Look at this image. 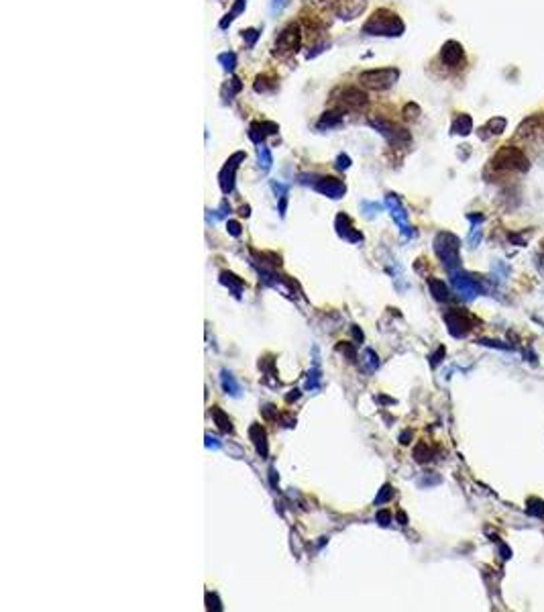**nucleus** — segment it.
<instances>
[{
  "mask_svg": "<svg viewBox=\"0 0 544 612\" xmlns=\"http://www.w3.org/2000/svg\"><path fill=\"white\" fill-rule=\"evenodd\" d=\"M363 31L367 35H385V37H397L403 33V23L397 19V15L381 9L377 11L365 25Z\"/></svg>",
  "mask_w": 544,
  "mask_h": 612,
  "instance_id": "1",
  "label": "nucleus"
},
{
  "mask_svg": "<svg viewBox=\"0 0 544 612\" xmlns=\"http://www.w3.org/2000/svg\"><path fill=\"white\" fill-rule=\"evenodd\" d=\"M397 70L393 68H383V70H367L359 76V82L371 90H387L395 84L397 80Z\"/></svg>",
  "mask_w": 544,
  "mask_h": 612,
  "instance_id": "2",
  "label": "nucleus"
},
{
  "mask_svg": "<svg viewBox=\"0 0 544 612\" xmlns=\"http://www.w3.org/2000/svg\"><path fill=\"white\" fill-rule=\"evenodd\" d=\"M434 249L438 253V257L443 259V263L453 269L459 263V239L451 233H440L434 241Z\"/></svg>",
  "mask_w": 544,
  "mask_h": 612,
  "instance_id": "3",
  "label": "nucleus"
},
{
  "mask_svg": "<svg viewBox=\"0 0 544 612\" xmlns=\"http://www.w3.org/2000/svg\"><path fill=\"white\" fill-rule=\"evenodd\" d=\"M369 125L375 131H379L383 137H387L391 143H405V141H410V133H407L405 129H401V127H397V125H393V123H389V120L371 118Z\"/></svg>",
  "mask_w": 544,
  "mask_h": 612,
  "instance_id": "4",
  "label": "nucleus"
},
{
  "mask_svg": "<svg viewBox=\"0 0 544 612\" xmlns=\"http://www.w3.org/2000/svg\"><path fill=\"white\" fill-rule=\"evenodd\" d=\"M243 160H245V153H243V151H236L232 158H228V162H226L224 168L220 170L218 180H220V188H222L224 194L232 192V188H234V174H236L239 164H241Z\"/></svg>",
  "mask_w": 544,
  "mask_h": 612,
  "instance_id": "5",
  "label": "nucleus"
},
{
  "mask_svg": "<svg viewBox=\"0 0 544 612\" xmlns=\"http://www.w3.org/2000/svg\"><path fill=\"white\" fill-rule=\"evenodd\" d=\"M495 168H518V170H526L528 168V160L522 156V153L516 147H505L499 151V156L495 158Z\"/></svg>",
  "mask_w": 544,
  "mask_h": 612,
  "instance_id": "6",
  "label": "nucleus"
},
{
  "mask_svg": "<svg viewBox=\"0 0 544 612\" xmlns=\"http://www.w3.org/2000/svg\"><path fill=\"white\" fill-rule=\"evenodd\" d=\"M312 186H314L316 192H320V194H324V196H328L332 200H338L345 194V184L341 180H336V178H330V176H322V178L314 180Z\"/></svg>",
  "mask_w": 544,
  "mask_h": 612,
  "instance_id": "7",
  "label": "nucleus"
},
{
  "mask_svg": "<svg viewBox=\"0 0 544 612\" xmlns=\"http://www.w3.org/2000/svg\"><path fill=\"white\" fill-rule=\"evenodd\" d=\"M300 41H302V35H300V29L296 27V25H290V27H286L282 33H280V37H278V41H276V47L280 49V51H298V47H300Z\"/></svg>",
  "mask_w": 544,
  "mask_h": 612,
  "instance_id": "8",
  "label": "nucleus"
},
{
  "mask_svg": "<svg viewBox=\"0 0 544 612\" xmlns=\"http://www.w3.org/2000/svg\"><path fill=\"white\" fill-rule=\"evenodd\" d=\"M385 202H387V206H389V210H391V217H393V221L399 225L401 233H403V235H410V227H407V212L401 208V204H399L397 196H395V194H387Z\"/></svg>",
  "mask_w": 544,
  "mask_h": 612,
  "instance_id": "9",
  "label": "nucleus"
},
{
  "mask_svg": "<svg viewBox=\"0 0 544 612\" xmlns=\"http://www.w3.org/2000/svg\"><path fill=\"white\" fill-rule=\"evenodd\" d=\"M367 104V94L361 92L359 88H347L343 92V98H341V106L347 108V110H357V108H363Z\"/></svg>",
  "mask_w": 544,
  "mask_h": 612,
  "instance_id": "10",
  "label": "nucleus"
},
{
  "mask_svg": "<svg viewBox=\"0 0 544 612\" xmlns=\"http://www.w3.org/2000/svg\"><path fill=\"white\" fill-rule=\"evenodd\" d=\"M336 231H338V235H341L343 239H347V241H351V243L363 241V235H361L359 231H355V227H353V223H351V219H349L347 215H338V217H336Z\"/></svg>",
  "mask_w": 544,
  "mask_h": 612,
  "instance_id": "11",
  "label": "nucleus"
},
{
  "mask_svg": "<svg viewBox=\"0 0 544 612\" xmlns=\"http://www.w3.org/2000/svg\"><path fill=\"white\" fill-rule=\"evenodd\" d=\"M274 133H278V125L276 123H253L249 127V137H251V141L255 145L263 143L267 135H274Z\"/></svg>",
  "mask_w": 544,
  "mask_h": 612,
  "instance_id": "12",
  "label": "nucleus"
},
{
  "mask_svg": "<svg viewBox=\"0 0 544 612\" xmlns=\"http://www.w3.org/2000/svg\"><path fill=\"white\" fill-rule=\"evenodd\" d=\"M440 57H443V62H445L447 66H451V68H455L457 64H461V59H463V47H461V43H457V41H447V43L443 45Z\"/></svg>",
  "mask_w": 544,
  "mask_h": 612,
  "instance_id": "13",
  "label": "nucleus"
},
{
  "mask_svg": "<svg viewBox=\"0 0 544 612\" xmlns=\"http://www.w3.org/2000/svg\"><path fill=\"white\" fill-rule=\"evenodd\" d=\"M249 437H251V441L255 443V449H257V453L261 455V457H267V453H269V445H267V435H265V429L261 426V424H251V429H249Z\"/></svg>",
  "mask_w": 544,
  "mask_h": 612,
  "instance_id": "14",
  "label": "nucleus"
},
{
  "mask_svg": "<svg viewBox=\"0 0 544 612\" xmlns=\"http://www.w3.org/2000/svg\"><path fill=\"white\" fill-rule=\"evenodd\" d=\"M212 420L216 422V426H218L220 431H224V433H232V422H230L228 414H224V410H222V408H218V406H212Z\"/></svg>",
  "mask_w": 544,
  "mask_h": 612,
  "instance_id": "15",
  "label": "nucleus"
},
{
  "mask_svg": "<svg viewBox=\"0 0 544 612\" xmlns=\"http://www.w3.org/2000/svg\"><path fill=\"white\" fill-rule=\"evenodd\" d=\"M257 162H259V168L265 170V172L271 168V164H274L271 151H269V147H267L265 143H259V145H257Z\"/></svg>",
  "mask_w": 544,
  "mask_h": 612,
  "instance_id": "16",
  "label": "nucleus"
},
{
  "mask_svg": "<svg viewBox=\"0 0 544 612\" xmlns=\"http://www.w3.org/2000/svg\"><path fill=\"white\" fill-rule=\"evenodd\" d=\"M220 382H222V390L226 392V394H230V396H239L241 394V388H239V384H236V380L232 378V374H228L226 370L222 372V376H220Z\"/></svg>",
  "mask_w": 544,
  "mask_h": 612,
  "instance_id": "17",
  "label": "nucleus"
},
{
  "mask_svg": "<svg viewBox=\"0 0 544 612\" xmlns=\"http://www.w3.org/2000/svg\"><path fill=\"white\" fill-rule=\"evenodd\" d=\"M220 282H222L224 286H228V288L232 290V294H234V296H241V292H243V282H241L236 276H232V273L224 271V273H220Z\"/></svg>",
  "mask_w": 544,
  "mask_h": 612,
  "instance_id": "18",
  "label": "nucleus"
},
{
  "mask_svg": "<svg viewBox=\"0 0 544 612\" xmlns=\"http://www.w3.org/2000/svg\"><path fill=\"white\" fill-rule=\"evenodd\" d=\"M343 123V114L341 112H324L322 118L318 120V129H332L336 125Z\"/></svg>",
  "mask_w": 544,
  "mask_h": 612,
  "instance_id": "19",
  "label": "nucleus"
},
{
  "mask_svg": "<svg viewBox=\"0 0 544 612\" xmlns=\"http://www.w3.org/2000/svg\"><path fill=\"white\" fill-rule=\"evenodd\" d=\"M471 129H473V123H471V116H467V114L457 116V120L453 123V133L467 135V133H471Z\"/></svg>",
  "mask_w": 544,
  "mask_h": 612,
  "instance_id": "20",
  "label": "nucleus"
},
{
  "mask_svg": "<svg viewBox=\"0 0 544 612\" xmlns=\"http://www.w3.org/2000/svg\"><path fill=\"white\" fill-rule=\"evenodd\" d=\"M361 365H365L367 372H375L377 365H379V359H377V355H375L371 349H365V351H363V357H361Z\"/></svg>",
  "mask_w": 544,
  "mask_h": 612,
  "instance_id": "21",
  "label": "nucleus"
},
{
  "mask_svg": "<svg viewBox=\"0 0 544 612\" xmlns=\"http://www.w3.org/2000/svg\"><path fill=\"white\" fill-rule=\"evenodd\" d=\"M218 62L222 64V68H224L226 72H232L234 66H236V55H234L232 51H226V53H220V55H218Z\"/></svg>",
  "mask_w": 544,
  "mask_h": 612,
  "instance_id": "22",
  "label": "nucleus"
},
{
  "mask_svg": "<svg viewBox=\"0 0 544 612\" xmlns=\"http://www.w3.org/2000/svg\"><path fill=\"white\" fill-rule=\"evenodd\" d=\"M430 290H432L434 298H438V300H447V298H449L447 286H445L443 282H438V280H430Z\"/></svg>",
  "mask_w": 544,
  "mask_h": 612,
  "instance_id": "23",
  "label": "nucleus"
},
{
  "mask_svg": "<svg viewBox=\"0 0 544 612\" xmlns=\"http://www.w3.org/2000/svg\"><path fill=\"white\" fill-rule=\"evenodd\" d=\"M241 88H243V84H241V80L239 78H232L226 86H224V96H226V100H230L236 92H241Z\"/></svg>",
  "mask_w": 544,
  "mask_h": 612,
  "instance_id": "24",
  "label": "nucleus"
},
{
  "mask_svg": "<svg viewBox=\"0 0 544 612\" xmlns=\"http://www.w3.org/2000/svg\"><path fill=\"white\" fill-rule=\"evenodd\" d=\"M243 39H245V43H247L249 47H253L255 41L259 39V31H257V29H247V31H243Z\"/></svg>",
  "mask_w": 544,
  "mask_h": 612,
  "instance_id": "25",
  "label": "nucleus"
},
{
  "mask_svg": "<svg viewBox=\"0 0 544 612\" xmlns=\"http://www.w3.org/2000/svg\"><path fill=\"white\" fill-rule=\"evenodd\" d=\"M389 498H391V486H383L381 492H379V496L375 498V504H385Z\"/></svg>",
  "mask_w": 544,
  "mask_h": 612,
  "instance_id": "26",
  "label": "nucleus"
},
{
  "mask_svg": "<svg viewBox=\"0 0 544 612\" xmlns=\"http://www.w3.org/2000/svg\"><path fill=\"white\" fill-rule=\"evenodd\" d=\"M271 188H274V192L278 194V198H284V196H288V186H286V184L271 182Z\"/></svg>",
  "mask_w": 544,
  "mask_h": 612,
  "instance_id": "27",
  "label": "nucleus"
},
{
  "mask_svg": "<svg viewBox=\"0 0 544 612\" xmlns=\"http://www.w3.org/2000/svg\"><path fill=\"white\" fill-rule=\"evenodd\" d=\"M361 208L367 210V212H365L367 217H373V215H377V210H379L381 206H379V204H373V202H361Z\"/></svg>",
  "mask_w": 544,
  "mask_h": 612,
  "instance_id": "28",
  "label": "nucleus"
},
{
  "mask_svg": "<svg viewBox=\"0 0 544 612\" xmlns=\"http://www.w3.org/2000/svg\"><path fill=\"white\" fill-rule=\"evenodd\" d=\"M318 382H320V372H318V368H316V370L310 374V378H308V382H306V388H310V390H312V388H316V386H318Z\"/></svg>",
  "mask_w": 544,
  "mask_h": 612,
  "instance_id": "29",
  "label": "nucleus"
},
{
  "mask_svg": "<svg viewBox=\"0 0 544 612\" xmlns=\"http://www.w3.org/2000/svg\"><path fill=\"white\" fill-rule=\"evenodd\" d=\"M414 455H416V459H418V462H426V459H430V451H428V449H424V445H420V447L416 449V453H414Z\"/></svg>",
  "mask_w": 544,
  "mask_h": 612,
  "instance_id": "30",
  "label": "nucleus"
},
{
  "mask_svg": "<svg viewBox=\"0 0 544 612\" xmlns=\"http://www.w3.org/2000/svg\"><path fill=\"white\" fill-rule=\"evenodd\" d=\"M349 166H351L349 156H338L336 158V170H349Z\"/></svg>",
  "mask_w": 544,
  "mask_h": 612,
  "instance_id": "31",
  "label": "nucleus"
},
{
  "mask_svg": "<svg viewBox=\"0 0 544 612\" xmlns=\"http://www.w3.org/2000/svg\"><path fill=\"white\" fill-rule=\"evenodd\" d=\"M226 229H228V233H230L232 237H239V235H241V225H239L236 221H228V223H226Z\"/></svg>",
  "mask_w": 544,
  "mask_h": 612,
  "instance_id": "32",
  "label": "nucleus"
},
{
  "mask_svg": "<svg viewBox=\"0 0 544 612\" xmlns=\"http://www.w3.org/2000/svg\"><path fill=\"white\" fill-rule=\"evenodd\" d=\"M489 127H491V129H495L493 133H501V131H503V127H505V120H503V118H493V120L489 123Z\"/></svg>",
  "mask_w": 544,
  "mask_h": 612,
  "instance_id": "33",
  "label": "nucleus"
},
{
  "mask_svg": "<svg viewBox=\"0 0 544 612\" xmlns=\"http://www.w3.org/2000/svg\"><path fill=\"white\" fill-rule=\"evenodd\" d=\"M377 521H379V525H389V521H391V514L387 512V510H381V512H377Z\"/></svg>",
  "mask_w": 544,
  "mask_h": 612,
  "instance_id": "34",
  "label": "nucleus"
},
{
  "mask_svg": "<svg viewBox=\"0 0 544 612\" xmlns=\"http://www.w3.org/2000/svg\"><path fill=\"white\" fill-rule=\"evenodd\" d=\"M245 5H247V0H236V3H234V7H232V11H230V15H232V17H236L239 13H243Z\"/></svg>",
  "mask_w": 544,
  "mask_h": 612,
  "instance_id": "35",
  "label": "nucleus"
},
{
  "mask_svg": "<svg viewBox=\"0 0 544 612\" xmlns=\"http://www.w3.org/2000/svg\"><path fill=\"white\" fill-rule=\"evenodd\" d=\"M338 351H343L345 355H349L351 359H355V349H353L349 343H343V345H338Z\"/></svg>",
  "mask_w": 544,
  "mask_h": 612,
  "instance_id": "36",
  "label": "nucleus"
},
{
  "mask_svg": "<svg viewBox=\"0 0 544 612\" xmlns=\"http://www.w3.org/2000/svg\"><path fill=\"white\" fill-rule=\"evenodd\" d=\"M206 447H208V449H220V443H218V439H216V437H210V435H206Z\"/></svg>",
  "mask_w": 544,
  "mask_h": 612,
  "instance_id": "37",
  "label": "nucleus"
},
{
  "mask_svg": "<svg viewBox=\"0 0 544 612\" xmlns=\"http://www.w3.org/2000/svg\"><path fill=\"white\" fill-rule=\"evenodd\" d=\"M286 5H288V0H276V3H274V11H280Z\"/></svg>",
  "mask_w": 544,
  "mask_h": 612,
  "instance_id": "38",
  "label": "nucleus"
}]
</instances>
